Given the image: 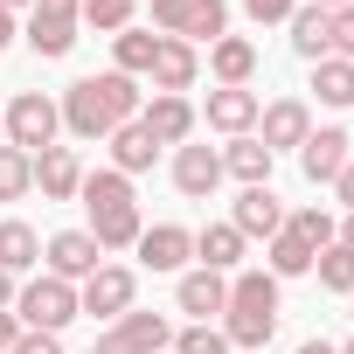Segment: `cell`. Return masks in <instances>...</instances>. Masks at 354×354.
I'll return each mask as SVG.
<instances>
[{"label":"cell","mask_w":354,"mask_h":354,"mask_svg":"<svg viewBox=\"0 0 354 354\" xmlns=\"http://www.w3.org/2000/svg\"><path fill=\"white\" fill-rule=\"evenodd\" d=\"M56 104H63V132L91 146V139H111L118 125H132V118H139V104H146V91H139V77L104 70V77H77Z\"/></svg>","instance_id":"cell-1"},{"label":"cell","mask_w":354,"mask_h":354,"mask_svg":"<svg viewBox=\"0 0 354 354\" xmlns=\"http://www.w3.org/2000/svg\"><path fill=\"white\" fill-rule=\"evenodd\" d=\"M77 202H84V230L97 236V250H132L139 243V195H132V181L118 167H97V174H84V188H77Z\"/></svg>","instance_id":"cell-2"},{"label":"cell","mask_w":354,"mask_h":354,"mask_svg":"<svg viewBox=\"0 0 354 354\" xmlns=\"http://www.w3.org/2000/svg\"><path fill=\"white\" fill-rule=\"evenodd\" d=\"M278 313H285V299H278V278L271 271H236L230 278V306H223V340L230 347H271V333H278Z\"/></svg>","instance_id":"cell-3"},{"label":"cell","mask_w":354,"mask_h":354,"mask_svg":"<svg viewBox=\"0 0 354 354\" xmlns=\"http://www.w3.org/2000/svg\"><path fill=\"white\" fill-rule=\"evenodd\" d=\"M146 15L174 42H223L230 35V0H146Z\"/></svg>","instance_id":"cell-4"},{"label":"cell","mask_w":354,"mask_h":354,"mask_svg":"<svg viewBox=\"0 0 354 354\" xmlns=\"http://www.w3.org/2000/svg\"><path fill=\"white\" fill-rule=\"evenodd\" d=\"M15 319H21L28 333H63V326L77 319V285H63V278H49V271L21 278V292H15Z\"/></svg>","instance_id":"cell-5"},{"label":"cell","mask_w":354,"mask_h":354,"mask_svg":"<svg viewBox=\"0 0 354 354\" xmlns=\"http://www.w3.org/2000/svg\"><path fill=\"white\" fill-rule=\"evenodd\" d=\"M0 125H8V146H21V153L35 160V153L56 146V132H63V104H56L49 91H21L8 111H0Z\"/></svg>","instance_id":"cell-6"},{"label":"cell","mask_w":354,"mask_h":354,"mask_svg":"<svg viewBox=\"0 0 354 354\" xmlns=\"http://www.w3.org/2000/svg\"><path fill=\"white\" fill-rule=\"evenodd\" d=\"M77 28H84V0H35L28 8V49L42 56V63H56V56H70L77 49Z\"/></svg>","instance_id":"cell-7"},{"label":"cell","mask_w":354,"mask_h":354,"mask_svg":"<svg viewBox=\"0 0 354 354\" xmlns=\"http://www.w3.org/2000/svg\"><path fill=\"white\" fill-rule=\"evenodd\" d=\"M167 347H174V319H167V313H139V306H132V313H118V319L97 333V347H91V354H167Z\"/></svg>","instance_id":"cell-8"},{"label":"cell","mask_w":354,"mask_h":354,"mask_svg":"<svg viewBox=\"0 0 354 354\" xmlns=\"http://www.w3.org/2000/svg\"><path fill=\"white\" fill-rule=\"evenodd\" d=\"M132 299H139V271L132 264H97L77 285V313H91V319H118V313H132Z\"/></svg>","instance_id":"cell-9"},{"label":"cell","mask_w":354,"mask_h":354,"mask_svg":"<svg viewBox=\"0 0 354 354\" xmlns=\"http://www.w3.org/2000/svg\"><path fill=\"white\" fill-rule=\"evenodd\" d=\"M97 264H104V250H97V236H91V230H56V236L42 243V271H49V278H63V285H84Z\"/></svg>","instance_id":"cell-10"},{"label":"cell","mask_w":354,"mask_h":354,"mask_svg":"<svg viewBox=\"0 0 354 354\" xmlns=\"http://www.w3.org/2000/svg\"><path fill=\"white\" fill-rule=\"evenodd\" d=\"M195 77H202V49H195V42H174V35H160L146 84H153L160 97H188V91H195Z\"/></svg>","instance_id":"cell-11"},{"label":"cell","mask_w":354,"mask_h":354,"mask_svg":"<svg viewBox=\"0 0 354 354\" xmlns=\"http://www.w3.org/2000/svg\"><path fill=\"white\" fill-rule=\"evenodd\" d=\"M174 306L188 313V326H216L223 306H230V278L195 264V271H181V285H174Z\"/></svg>","instance_id":"cell-12"},{"label":"cell","mask_w":354,"mask_h":354,"mask_svg":"<svg viewBox=\"0 0 354 354\" xmlns=\"http://www.w3.org/2000/svg\"><path fill=\"white\" fill-rule=\"evenodd\" d=\"M306 132H313V104H306V97H271V104L257 111V139H264L271 153H299Z\"/></svg>","instance_id":"cell-13"},{"label":"cell","mask_w":354,"mask_h":354,"mask_svg":"<svg viewBox=\"0 0 354 354\" xmlns=\"http://www.w3.org/2000/svg\"><path fill=\"white\" fill-rule=\"evenodd\" d=\"M223 181H230L223 174V146H174V188L188 202H209Z\"/></svg>","instance_id":"cell-14"},{"label":"cell","mask_w":354,"mask_h":354,"mask_svg":"<svg viewBox=\"0 0 354 354\" xmlns=\"http://www.w3.org/2000/svg\"><path fill=\"white\" fill-rule=\"evenodd\" d=\"M347 146H354V139H347V125H313V132H306V146H299V174H306L313 188H319V181L333 188V174L354 160Z\"/></svg>","instance_id":"cell-15"},{"label":"cell","mask_w":354,"mask_h":354,"mask_svg":"<svg viewBox=\"0 0 354 354\" xmlns=\"http://www.w3.org/2000/svg\"><path fill=\"white\" fill-rule=\"evenodd\" d=\"M132 250H139L146 271H174V278H181L188 257H195V230H181V223H153V230H139Z\"/></svg>","instance_id":"cell-16"},{"label":"cell","mask_w":354,"mask_h":354,"mask_svg":"<svg viewBox=\"0 0 354 354\" xmlns=\"http://www.w3.org/2000/svg\"><path fill=\"white\" fill-rule=\"evenodd\" d=\"M139 125H146V139H153V146H188L202 118H195V104H188V97H160V91H153V97L139 104Z\"/></svg>","instance_id":"cell-17"},{"label":"cell","mask_w":354,"mask_h":354,"mask_svg":"<svg viewBox=\"0 0 354 354\" xmlns=\"http://www.w3.org/2000/svg\"><path fill=\"white\" fill-rule=\"evenodd\" d=\"M257 111H264L257 91H223V84H216L195 118H209V132H223V139H243V132H257Z\"/></svg>","instance_id":"cell-18"},{"label":"cell","mask_w":354,"mask_h":354,"mask_svg":"<svg viewBox=\"0 0 354 354\" xmlns=\"http://www.w3.org/2000/svg\"><path fill=\"white\" fill-rule=\"evenodd\" d=\"M230 230H236L243 243H250V236H264V243H271V236L285 230V202H278L271 188H243V195H236V209H230Z\"/></svg>","instance_id":"cell-19"},{"label":"cell","mask_w":354,"mask_h":354,"mask_svg":"<svg viewBox=\"0 0 354 354\" xmlns=\"http://www.w3.org/2000/svg\"><path fill=\"white\" fill-rule=\"evenodd\" d=\"M35 188H42V202H77V188H84V160H77V146L35 153Z\"/></svg>","instance_id":"cell-20"},{"label":"cell","mask_w":354,"mask_h":354,"mask_svg":"<svg viewBox=\"0 0 354 354\" xmlns=\"http://www.w3.org/2000/svg\"><path fill=\"white\" fill-rule=\"evenodd\" d=\"M209 77H216L223 91H250V77H257V42H250V35L209 42Z\"/></svg>","instance_id":"cell-21"},{"label":"cell","mask_w":354,"mask_h":354,"mask_svg":"<svg viewBox=\"0 0 354 354\" xmlns=\"http://www.w3.org/2000/svg\"><path fill=\"white\" fill-rule=\"evenodd\" d=\"M285 28H292V56H306V63H326V56H333V15H326V8L299 0Z\"/></svg>","instance_id":"cell-22"},{"label":"cell","mask_w":354,"mask_h":354,"mask_svg":"<svg viewBox=\"0 0 354 354\" xmlns=\"http://www.w3.org/2000/svg\"><path fill=\"white\" fill-rule=\"evenodd\" d=\"M271 160H278V153H271L257 132H243V139L223 146V174H236L243 188H271Z\"/></svg>","instance_id":"cell-23"},{"label":"cell","mask_w":354,"mask_h":354,"mask_svg":"<svg viewBox=\"0 0 354 354\" xmlns=\"http://www.w3.org/2000/svg\"><path fill=\"white\" fill-rule=\"evenodd\" d=\"M0 271H15V278H35V271H42V236H35L21 216L0 223Z\"/></svg>","instance_id":"cell-24"},{"label":"cell","mask_w":354,"mask_h":354,"mask_svg":"<svg viewBox=\"0 0 354 354\" xmlns=\"http://www.w3.org/2000/svg\"><path fill=\"white\" fill-rule=\"evenodd\" d=\"M195 264H202V271H223V278H236V264H243V236H236L230 223H209V230H195Z\"/></svg>","instance_id":"cell-25"},{"label":"cell","mask_w":354,"mask_h":354,"mask_svg":"<svg viewBox=\"0 0 354 354\" xmlns=\"http://www.w3.org/2000/svg\"><path fill=\"white\" fill-rule=\"evenodd\" d=\"M104 146H111V167L125 174V181H132V174H146V167L160 160V146L146 139V125H139V118H132V125H118V132H111Z\"/></svg>","instance_id":"cell-26"},{"label":"cell","mask_w":354,"mask_h":354,"mask_svg":"<svg viewBox=\"0 0 354 354\" xmlns=\"http://www.w3.org/2000/svg\"><path fill=\"white\" fill-rule=\"evenodd\" d=\"M313 97H319L326 111H347V104H354V63H340V56L313 63Z\"/></svg>","instance_id":"cell-27"},{"label":"cell","mask_w":354,"mask_h":354,"mask_svg":"<svg viewBox=\"0 0 354 354\" xmlns=\"http://www.w3.org/2000/svg\"><path fill=\"white\" fill-rule=\"evenodd\" d=\"M153 49H160V35H153V28H125V35H111V70L146 77V70H153Z\"/></svg>","instance_id":"cell-28"},{"label":"cell","mask_w":354,"mask_h":354,"mask_svg":"<svg viewBox=\"0 0 354 354\" xmlns=\"http://www.w3.org/2000/svg\"><path fill=\"white\" fill-rule=\"evenodd\" d=\"M285 230H292L313 257H319L326 243H340V223H333V209H319V202H313V209H292V216H285Z\"/></svg>","instance_id":"cell-29"},{"label":"cell","mask_w":354,"mask_h":354,"mask_svg":"<svg viewBox=\"0 0 354 354\" xmlns=\"http://www.w3.org/2000/svg\"><path fill=\"white\" fill-rule=\"evenodd\" d=\"M264 271H271L278 285H285V278H306V271H313V250H306L292 230H278V236H271V250H264Z\"/></svg>","instance_id":"cell-30"},{"label":"cell","mask_w":354,"mask_h":354,"mask_svg":"<svg viewBox=\"0 0 354 354\" xmlns=\"http://www.w3.org/2000/svg\"><path fill=\"white\" fill-rule=\"evenodd\" d=\"M35 188V160L21 146H0V202H21Z\"/></svg>","instance_id":"cell-31"},{"label":"cell","mask_w":354,"mask_h":354,"mask_svg":"<svg viewBox=\"0 0 354 354\" xmlns=\"http://www.w3.org/2000/svg\"><path fill=\"white\" fill-rule=\"evenodd\" d=\"M313 271H319V285H326V292H340V299L354 292V250H347V243H326V250L313 257Z\"/></svg>","instance_id":"cell-32"},{"label":"cell","mask_w":354,"mask_h":354,"mask_svg":"<svg viewBox=\"0 0 354 354\" xmlns=\"http://www.w3.org/2000/svg\"><path fill=\"white\" fill-rule=\"evenodd\" d=\"M132 15H139V0H84V28H97V35H125Z\"/></svg>","instance_id":"cell-33"},{"label":"cell","mask_w":354,"mask_h":354,"mask_svg":"<svg viewBox=\"0 0 354 354\" xmlns=\"http://www.w3.org/2000/svg\"><path fill=\"white\" fill-rule=\"evenodd\" d=\"M174 354H236V347L223 340V326H181L174 333Z\"/></svg>","instance_id":"cell-34"},{"label":"cell","mask_w":354,"mask_h":354,"mask_svg":"<svg viewBox=\"0 0 354 354\" xmlns=\"http://www.w3.org/2000/svg\"><path fill=\"white\" fill-rule=\"evenodd\" d=\"M292 8H299V0H243V15H250L257 28H271V21H292Z\"/></svg>","instance_id":"cell-35"},{"label":"cell","mask_w":354,"mask_h":354,"mask_svg":"<svg viewBox=\"0 0 354 354\" xmlns=\"http://www.w3.org/2000/svg\"><path fill=\"white\" fill-rule=\"evenodd\" d=\"M333 56H340V63H354V8H340V15H333Z\"/></svg>","instance_id":"cell-36"},{"label":"cell","mask_w":354,"mask_h":354,"mask_svg":"<svg viewBox=\"0 0 354 354\" xmlns=\"http://www.w3.org/2000/svg\"><path fill=\"white\" fill-rule=\"evenodd\" d=\"M15 354H63V333H28V326H21Z\"/></svg>","instance_id":"cell-37"},{"label":"cell","mask_w":354,"mask_h":354,"mask_svg":"<svg viewBox=\"0 0 354 354\" xmlns=\"http://www.w3.org/2000/svg\"><path fill=\"white\" fill-rule=\"evenodd\" d=\"M15 340H21V319H15V306H0V354H15Z\"/></svg>","instance_id":"cell-38"},{"label":"cell","mask_w":354,"mask_h":354,"mask_svg":"<svg viewBox=\"0 0 354 354\" xmlns=\"http://www.w3.org/2000/svg\"><path fill=\"white\" fill-rule=\"evenodd\" d=\"M333 195H340V209H347V216H354V160H347V167H340V174H333Z\"/></svg>","instance_id":"cell-39"},{"label":"cell","mask_w":354,"mask_h":354,"mask_svg":"<svg viewBox=\"0 0 354 354\" xmlns=\"http://www.w3.org/2000/svg\"><path fill=\"white\" fill-rule=\"evenodd\" d=\"M15 35H21V21H15L8 8H0V56H8V49H15Z\"/></svg>","instance_id":"cell-40"},{"label":"cell","mask_w":354,"mask_h":354,"mask_svg":"<svg viewBox=\"0 0 354 354\" xmlns=\"http://www.w3.org/2000/svg\"><path fill=\"white\" fill-rule=\"evenodd\" d=\"M15 292H21V278H15V271H0V306H15Z\"/></svg>","instance_id":"cell-41"},{"label":"cell","mask_w":354,"mask_h":354,"mask_svg":"<svg viewBox=\"0 0 354 354\" xmlns=\"http://www.w3.org/2000/svg\"><path fill=\"white\" fill-rule=\"evenodd\" d=\"M299 354H340L333 340H299Z\"/></svg>","instance_id":"cell-42"},{"label":"cell","mask_w":354,"mask_h":354,"mask_svg":"<svg viewBox=\"0 0 354 354\" xmlns=\"http://www.w3.org/2000/svg\"><path fill=\"white\" fill-rule=\"evenodd\" d=\"M0 8H8V15H15V21H21V15H28V8H35V0H0Z\"/></svg>","instance_id":"cell-43"},{"label":"cell","mask_w":354,"mask_h":354,"mask_svg":"<svg viewBox=\"0 0 354 354\" xmlns=\"http://www.w3.org/2000/svg\"><path fill=\"white\" fill-rule=\"evenodd\" d=\"M313 8H326V15H340V8H354V0H313Z\"/></svg>","instance_id":"cell-44"},{"label":"cell","mask_w":354,"mask_h":354,"mask_svg":"<svg viewBox=\"0 0 354 354\" xmlns=\"http://www.w3.org/2000/svg\"><path fill=\"white\" fill-rule=\"evenodd\" d=\"M340 243H347V250H354V216H347V223H340Z\"/></svg>","instance_id":"cell-45"},{"label":"cell","mask_w":354,"mask_h":354,"mask_svg":"<svg viewBox=\"0 0 354 354\" xmlns=\"http://www.w3.org/2000/svg\"><path fill=\"white\" fill-rule=\"evenodd\" d=\"M347 319H354V292H347Z\"/></svg>","instance_id":"cell-46"},{"label":"cell","mask_w":354,"mask_h":354,"mask_svg":"<svg viewBox=\"0 0 354 354\" xmlns=\"http://www.w3.org/2000/svg\"><path fill=\"white\" fill-rule=\"evenodd\" d=\"M0 146H8V125H0Z\"/></svg>","instance_id":"cell-47"},{"label":"cell","mask_w":354,"mask_h":354,"mask_svg":"<svg viewBox=\"0 0 354 354\" xmlns=\"http://www.w3.org/2000/svg\"><path fill=\"white\" fill-rule=\"evenodd\" d=\"M167 354H174V347H167Z\"/></svg>","instance_id":"cell-48"}]
</instances>
